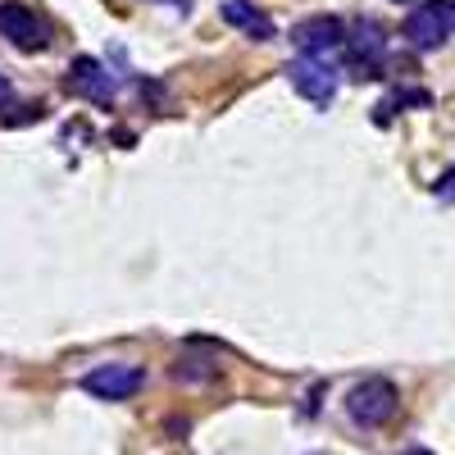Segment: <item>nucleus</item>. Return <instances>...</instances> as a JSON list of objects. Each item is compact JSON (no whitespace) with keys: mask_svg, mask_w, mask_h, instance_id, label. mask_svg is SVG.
<instances>
[{"mask_svg":"<svg viewBox=\"0 0 455 455\" xmlns=\"http://www.w3.org/2000/svg\"><path fill=\"white\" fill-rule=\"evenodd\" d=\"M396 410H401V392H396V383H387V378H360V383L347 392V414L360 428L392 424Z\"/></svg>","mask_w":455,"mask_h":455,"instance_id":"nucleus-1","label":"nucleus"},{"mask_svg":"<svg viewBox=\"0 0 455 455\" xmlns=\"http://www.w3.org/2000/svg\"><path fill=\"white\" fill-rule=\"evenodd\" d=\"M401 36L414 51H437L455 36V0H428V5L410 10L401 23Z\"/></svg>","mask_w":455,"mask_h":455,"instance_id":"nucleus-2","label":"nucleus"},{"mask_svg":"<svg viewBox=\"0 0 455 455\" xmlns=\"http://www.w3.org/2000/svg\"><path fill=\"white\" fill-rule=\"evenodd\" d=\"M287 83H291L300 96H306L310 105L328 109V105H332V96H337L341 73H337L323 55H296V60L287 64Z\"/></svg>","mask_w":455,"mask_h":455,"instance_id":"nucleus-3","label":"nucleus"},{"mask_svg":"<svg viewBox=\"0 0 455 455\" xmlns=\"http://www.w3.org/2000/svg\"><path fill=\"white\" fill-rule=\"evenodd\" d=\"M0 36H5L14 51H28V55L51 46V28L36 19L23 0H5V5H0Z\"/></svg>","mask_w":455,"mask_h":455,"instance_id":"nucleus-4","label":"nucleus"},{"mask_svg":"<svg viewBox=\"0 0 455 455\" xmlns=\"http://www.w3.org/2000/svg\"><path fill=\"white\" fill-rule=\"evenodd\" d=\"M146 373L137 364H96L83 373V392L96 401H128L132 392H141Z\"/></svg>","mask_w":455,"mask_h":455,"instance_id":"nucleus-5","label":"nucleus"},{"mask_svg":"<svg viewBox=\"0 0 455 455\" xmlns=\"http://www.w3.org/2000/svg\"><path fill=\"white\" fill-rule=\"evenodd\" d=\"M347 32H351V23H341L337 14H315L291 28V46H296V55H328L337 46H347Z\"/></svg>","mask_w":455,"mask_h":455,"instance_id":"nucleus-6","label":"nucleus"},{"mask_svg":"<svg viewBox=\"0 0 455 455\" xmlns=\"http://www.w3.org/2000/svg\"><path fill=\"white\" fill-rule=\"evenodd\" d=\"M347 64L351 68H360L364 78H373V68L383 64V55H387V32H383V23H373V19H355L351 23V32H347Z\"/></svg>","mask_w":455,"mask_h":455,"instance_id":"nucleus-7","label":"nucleus"},{"mask_svg":"<svg viewBox=\"0 0 455 455\" xmlns=\"http://www.w3.org/2000/svg\"><path fill=\"white\" fill-rule=\"evenodd\" d=\"M68 92L83 96V100H92V105H114V92H119V83H114V73H109L100 60L78 55V60L68 64Z\"/></svg>","mask_w":455,"mask_h":455,"instance_id":"nucleus-8","label":"nucleus"},{"mask_svg":"<svg viewBox=\"0 0 455 455\" xmlns=\"http://www.w3.org/2000/svg\"><path fill=\"white\" fill-rule=\"evenodd\" d=\"M219 14H223V23H233L242 36H251V42H274V36H278L274 19L264 14L255 0H223Z\"/></svg>","mask_w":455,"mask_h":455,"instance_id":"nucleus-9","label":"nucleus"},{"mask_svg":"<svg viewBox=\"0 0 455 455\" xmlns=\"http://www.w3.org/2000/svg\"><path fill=\"white\" fill-rule=\"evenodd\" d=\"M401 105H433V96H428V92H419V87H410V92H396V96H387L383 105H378L373 124H387V119H392V114H396Z\"/></svg>","mask_w":455,"mask_h":455,"instance_id":"nucleus-10","label":"nucleus"},{"mask_svg":"<svg viewBox=\"0 0 455 455\" xmlns=\"http://www.w3.org/2000/svg\"><path fill=\"white\" fill-rule=\"evenodd\" d=\"M156 5H169L178 19H187V14H192V0H156Z\"/></svg>","mask_w":455,"mask_h":455,"instance_id":"nucleus-11","label":"nucleus"},{"mask_svg":"<svg viewBox=\"0 0 455 455\" xmlns=\"http://www.w3.org/2000/svg\"><path fill=\"white\" fill-rule=\"evenodd\" d=\"M451 196H455V169H451V173L442 178V187H437V201H451Z\"/></svg>","mask_w":455,"mask_h":455,"instance_id":"nucleus-12","label":"nucleus"},{"mask_svg":"<svg viewBox=\"0 0 455 455\" xmlns=\"http://www.w3.org/2000/svg\"><path fill=\"white\" fill-rule=\"evenodd\" d=\"M14 100V87H10V78H5V73H0V109H5Z\"/></svg>","mask_w":455,"mask_h":455,"instance_id":"nucleus-13","label":"nucleus"},{"mask_svg":"<svg viewBox=\"0 0 455 455\" xmlns=\"http://www.w3.org/2000/svg\"><path fill=\"white\" fill-rule=\"evenodd\" d=\"M401 455H433V451H419V446H410V451H401Z\"/></svg>","mask_w":455,"mask_h":455,"instance_id":"nucleus-14","label":"nucleus"},{"mask_svg":"<svg viewBox=\"0 0 455 455\" xmlns=\"http://www.w3.org/2000/svg\"><path fill=\"white\" fill-rule=\"evenodd\" d=\"M396 5H414V0H396Z\"/></svg>","mask_w":455,"mask_h":455,"instance_id":"nucleus-15","label":"nucleus"}]
</instances>
